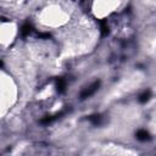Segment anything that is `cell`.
Segmentation results:
<instances>
[{
	"label": "cell",
	"instance_id": "cell-6",
	"mask_svg": "<svg viewBox=\"0 0 156 156\" xmlns=\"http://www.w3.org/2000/svg\"><path fill=\"white\" fill-rule=\"evenodd\" d=\"M89 120L92 121L94 125H98V123L100 122V120H101V117H100V115H92V116L89 117Z\"/></svg>",
	"mask_w": 156,
	"mask_h": 156
},
{
	"label": "cell",
	"instance_id": "cell-5",
	"mask_svg": "<svg viewBox=\"0 0 156 156\" xmlns=\"http://www.w3.org/2000/svg\"><path fill=\"white\" fill-rule=\"evenodd\" d=\"M149 99H150V92H145V93H143L140 96H139V101H140V103H146Z\"/></svg>",
	"mask_w": 156,
	"mask_h": 156
},
{
	"label": "cell",
	"instance_id": "cell-2",
	"mask_svg": "<svg viewBox=\"0 0 156 156\" xmlns=\"http://www.w3.org/2000/svg\"><path fill=\"white\" fill-rule=\"evenodd\" d=\"M135 135H137V139H139V140H143V142L144 140H150V134L144 129L138 130Z\"/></svg>",
	"mask_w": 156,
	"mask_h": 156
},
{
	"label": "cell",
	"instance_id": "cell-3",
	"mask_svg": "<svg viewBox=\"0 0 156 156\" xmlns=\"http://www.w3.org/2000/svg\"><path fill=\"white\" fill-rule=\"evenodd\" d=\"M65 87H66V80H65L63 78H59L56 80V89L59 93H62L65 90Z\"/></svg>",
	"mask_w": 156,
	"mask_h": 156
},
{
	"label": "cell",
	"instance_id": "cell-1",
	"mask_svg": "<svg viewBox=\"0 0 156 156\" xmlns=\"http://www.w3.org/2000/svg\"><path fill=\"white\" fill-rule=\"evenodd\" d=\"M99 85H100V82L99 80H96V82H94V83L90 85L89 88H87L83 93H82V99H85V98H88V96H90V95H93L96 90H98V88H99Z\"/></svg>",
	"mask_w": 156,
	"mask_h": 156
},
{
	"label": "cell",
	"instance_id": "cell-4",
	"mask_svg": "<svg viewBox=\"0 0 156 156\" xmlns=\"http://www.w3.org/2000/svg\"><path fill=\"white\" fill-rule=\"evenodd\" d=\"M31 31H32V24L27 22V23H24L23 26H22L21 33H22V36H23V37H26V36H28V34L31 33Z\"/></svg>",
	"mask_w": 156,
	"mask_h": 156
}]
</instances>
